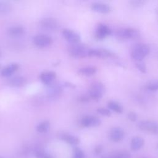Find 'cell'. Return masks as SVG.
Here are the masks:
<instances>
[{
	"instance_id": "6da1fadb",
	"label": "cell",
	"mask_w": 158,
	"mask_h": 158,
	"mask_svg": "<svg viewBox=\"0 0 158 158\" xmlns=\"http://www.w3.org/2000/svg\"><path fill=\"white\" fill-rule=\"evenodd\" d=\"M149 47L147 44L138 43L133 46L131 49L130 55L131 58L135 60V62L141 61L149 54Z\"/></svg>"
},
{
	"instance_id": "7a4b0ae2",
	"label": "cell",
	"mask_w": 158,
	"mask_h": 158,
	"mask_svg": "<svg viewBox=\"0 0 158 158\" xmlns=\"http://www.w3.org/2000/svg\"><path fill=\"white\" fill-rule=\"evenodd\" d=\"M89 50L90 48L86 44L80 43L70 44L68 47L69 53L75 58H85L88 57Z\"/></svg>"
},
{
	"instance_id": "3957f363",
	"label": "cell",
	"mask_w": 158,
	"mask_h": 158,
	"mask_svg": "<svg viewBox=\"0 0 158 158\" xmlns=\"http://www.w3.org/2000/svg\"><path fill=\"white\" fill-rule=\"evenodd\" d=\"M106 92V87L104 85L99 81H95L91 84L89 91L88 96L90 99L98 101L99 100L104 94Z\"/></svg>"
},
{
	"instance_id": "277c9868",
	"label": "cell",
	"mask_w": 158,
	"mask_h": 158,
	"mask_svg": "<svg viewBox=\"0 0 158 158\" xmlns=\"http://www.w3.org/2000/svg\"><path fill=\"white\" fill-rule=\"evenodd\" d=\"M138 128L142 131L153 135H158V122L154 120H141L138 123Z\"/></svg>"
},
{
	"instance_id": "5b68a950",
	"label": "cell",
	"mask_w": 158,
	"mask_h": 158,
	"mask_svg": "<svg viewBox=\"0 0 158 158\" xmlns=\"http://www.w3.org/2000/svg\"><path fill=\"white\" fill-rule=\"evenodd\" d=\"M39 25L42 29L48 31H56L60 28L59 22L53 17H46L41 19Z\"/></svg>"
},
{
	"instance_id": "8992f818",
	"label": "cell",
	"mask_w": 158,
	"mask_h": 158,
	"mask_svg": "<svg viewBox=\"0 0 158 158\" xmlns=\"http://www.w3.org/2000/svg\"><path fill=\"white\" fill-rule=\"evenodd\" d=\"M117 35L121 39H135L140 35L139 31L133 28H124L118 30Z\"/></svg>"
},
{
	"instance_id": "52a82bcc",
	"label": "cell",
	"mask_w": 158,
	"mask_h": 158,
	"mask_svg": "<svg viewBox=\"0 0 158 158\" xmlns=\"http://www.w3.org/2000/svg\"><path fill=\"white\" fill-rule=\"evenodd\" d=\"M80 124L82 127L86 128L97 127L101 124V120L96 116L88 115L82 117Z\"/></svg>"
},
{
	"instance_id": "ba28073f",
	"label": "cell",
	"mask_w": 158,
	"mask_h": 158,
	"mask_svg": "<svg viewBox=\"0 0 158 158\" xmlns=\"http://www.w3.org/2000/svg\"><path fill=\"white\" fill-rule=\"evenodd\" d=\"M115 54L110 50L103 48L90 49L88 57H96L101 59H107L114 57Z\"/></svg>"
},
{
	"instance_id": "9c48e42d",
	"label": "cell",
	"mask_w": 158,
	"mask_h": 158,
	"mask_svg": "<svg viewBox=\"0 0 158 158\" xmlns=\"http://www.w3.org/2000/svg\"><path fill=\"white\" fill-rule=\"evenodd\" d=\"M62 35L64 37V38L66 41L69 42L70 44L80 43L81 40L80 35L78 33L71 29H63L62 30Z\"/></svg>"
},
{
	"instance_id": "30bf717a",
	"label": "cell",
	"mask_w": 158,
	"mask_h": 158,
	"mask_svg": "<svg viewBox=\"0 0 158 158\" xmlns=\"http://www.w3.org/2000/svg\"><path fill=\"white\" fill-rule=\"evenodd\" d=\"M33 42L35 46L39 48H46L51 44L52 40L48 35L40 34L33 37Z\"/></svg>"
},
{
	"instance_id": "8fae6325",
	"label": "cell",
	"mask_w": 158,
	"mask_h": 158,
	"mask_svg": "<svg viewBox=\"0 0 158 158\" xmlns=\"http://www.w3.org/2000/svg\"><path fill=\"white\" fill-rule=\"evenodd\" d=\"M125 137L124 130L119 127L112 128L109 133V138L114 143H118L123 139Z\"/></svg>"
},
{
	"instance_id": "7c38bea8",
	"label": "cell",
	"mask_w": 158,
	"mask_h": 158,
	"mask_svg": "<svg viewBox=\"0 0 158 158\" xmlns=\"http://www.w3.org/2000/svg\"><path fill=\"white\" fill-rule=\"evenodd\" d=\"M112 33L110 28L104 23H99L96 28L95 36L98 40H103Z\"/></svg>"
},
{
	"instance_id": "4fadbf2b",
	"label": "cell",
	"mask_w": 158,
	"mask_h": 158,
	"mask_svg": "<svg viewBox=\"0 0 158 158\" xmlns=\"http://www.w3.org/2000/svg\"><path fill=\"white\" fill-rule=\"evenodd\" d=\"M58 137L60 140L71 146H77L80 143V139L77 136L69 133L61 132L59 134Z\"/></svg>"
},
{
	"instance_id": "5bb4252c",
	"label": "cell",
	"mask_w": 158,
	"mask_h": 158,
	"mask_svg": "<svg viewBox=\"0 0 158 158\" xmlns=\"http://www.w3.org/2000/svg\"><path fill=\"white\" fill-rule=\"evenodd\" d=\"M92 10L101 14H108L112 10L111 6L105 2H95L91 6Z\"/></svg>"
},
{
	"instance_id": "9a60e30c",
	"label": "cell",
	"mask_w": 158,
	"mask_h": 158,
	"mask_svg": "<svg viewBox=\"0 0 158 158\" xmlns=\"http://www.w3.org/2000/svg\"><path fill=\"white\" fill-rule=\"evenodd\" d=\"M56 78V73L54 71H45L42 72L40 75L41 81L46 85H50L52 84Z\"/></svg>"
},
{
	"instance_id": "2e32d148",
	"label": "cell",
	"mask_w": 158,
	"mask_h": 158,
	"mask_svg": "<svg viewBox=\"0 0 158 158\" xmlns=\"http://www.w3.org/2000/svg\"><path fill=\"white\" fill-rule=\"evenodd\" d=\"M19 68V64L18 63L13 62L6 67H4L2 70L1 74L4 77H9L12 76Z\"/></svg>"
},
{
	"instance_id": "e0dca14e",
	"label": "cell",
	"mask_w": 158,
	"mask_h": 158,
	"mask_svg": "<svg viewBox=\"0 0 158 158\" xmlns=\"http://www.w3.org/2000/svg\"><path fill=\"white\" fill-rule=\"evenodd\" d=\"M25 33V29L20 25L10 27L7 30L8 35L12 38H18L23 36Z\"/></svg>"
},
{
	"instance_id": "ac0fdd59",
	"label": "cell",
	"mask_w": 158,
	"mask_h": 158,
	"mask_svg": "<svg viewBox=\"0 0 158 158\" xmlns=\"http://www.w3.org/2000/svg\"><path fill=\"white\" fill-rule=\"evenodd\" d=\"M27 80L22 76H15L10 78L8 81V85L12 87H22L25 85Z\"/></svg>"
},
{
	"instance_id": "d6986e66",
	"label": "cell",
	"mask_w": 158,
	"mask_h": 158,
	"mask_svg": "<svg viewBox=\"0 0 158 158\" xmlns=\"http://www.w3.org/2000/svg\"><path fill=\"white\" fill-rule=\"evenodd\" d=\"M144 144V139L141 136H134L130 141V148L133 151L139 150Z\"/></svg>"
},
{
	"instance_id": "ffe728a7",
	"label": "cell",
	"mask_w": 158,
	"mask_h": 158,
	"mask_svg": "<svg viewBox=\"0 0 158 158\" xmlns=\"http://www.w3.org/2000/svg\"><path fill=\"white\" fill-rule=\"evenodd\" d=\"M78 73L86 77L94 75L97 72V68L94 66H86L79 69Z\"/></svg>"
},
{
	"instance_id": "44dd1931",
	"label": "cell",
	"mask_w": 158,
	"mask_h": 158,
	"mask_svg": "<svg viewBox=\"0 0 158 158\" xmlns=\"http://www.w3.org/2000/svg\"><path fill=\"white\" fill-rule=\"evenodd\" d=\"M107 107L110 110H112L117 114H121L123 112V108L122 106L115 101H109L107 103Z\"/></svg>"
},
{
	"instance_id": "7402d4cb",
	"label": "cell",
	"mask_w": 158,
	"mask_h": 158,
	"mask_svg": "<svg viewBox=\"0 0 158 158\" xmlns=\"http://www.w3.org/2000/svg\"><path fill=\"white\" fill-rule=\"evenodd\" d=\"M50 127V122L48 120H44L36 125V130L40 133H46L49 131Z\"/></svg>"
},
{
	"instance_id": "603a6c76",
	"label": "cell",
	"mask_w": 158,
	"mask_h": 158,
	"mask_svg": "<svg viewBox=\"0 0 158 158\" xmlns=\"http://www.w3.org/2000/svg\"><path fill=\"white\" fill-rule=\"evenodd\" d=\"M62 91V86L59 84H54V85H50L49 88V94L51 97L56 96L60 94Z\"/></svg>"
},
{
	"instance_id": "cb8c5ba5",
	"label": "cell",
	"mask_w": 158,
	"mask_h": 158,
	"mask_svg": "<svg viewBox=\"0 0 158 158\" xmlns=\"http://www.w3.org/2000/svg\"><path fill=\"white\" fill-rule=\"evenodd\" d=\"M34 155L36 158H54L52 154L41 148L36 149L35 150Z\"/></svg>"
},
{
	"instance_id": "d4e9b609",
	"label": "cell",
	"mask_w": 158,
	"mask_h": 158,
	"mask_svg": "<svg viewBox=\"0 0 158 158\" xmlns=\"http://www.w3.org/2000/svg\"><path fill=\"white\" fill-rule=\"evenodd\" d=\"M72 158H86V157L84 151L81 148L76 146L73 149Z\"/></svg>"
},
{
	"instance_id": "484cf974",
	"label": "cell",
	"mask_w": 158,
	"mask_h": 158,
	"mask_svg": "<svg viewBox=\"0 0 158 158\" xmlns=\"http://www.w3.org/2000/svg\"><path fill=\"white\" fill-rule=\"evenodd\" d=\"M146 88L151 91H158V80H151L146 84Z\"/></svg>"
},
{
	"instance_id": "4316f807",
	"label": "cell",
	"mask_w": 158,
	"mask_h": 158,
	"mask_svg": "<svg viewBox=\"0 0 158 158\" xmlns=\"http://www.w3.org/2000/svg\"><path fill=\"white\" fill-rule=\"evenodd\" d=\"M96 112L102 115V116H105V117H110L111 115V112L110 110L108 109V108H105V107H99L97 109Z\"/></svg>"
},
{
	"instance_id": "83f0119b",
	"label": "cell",
	"mask_w": 158,
	"mask_h": 158,
	"mask_svg": "<svg viewBox=\"0 0 158 158\" xmlns=\"http://www.w3.org/2000/svg\"><path fill=\"white\" fill-rule=\"evenodd\" d=\"M135 66L141 72L143 73H146V65L145 63L143 62V60L135 62Z\"/></svg>"
},
{
	"instance_id": "f1b7e54d",
	"label": "cell",
	"mask_w": 158,
	"mask_h": 158,
	"mask_svg": "<svg viewBox=\"0 0 158 158\" xmlns=\"http://www.w3.org/2000/svg\"><path fill=\"white\" fill-rule=\"evenodd\" d=\"M117 158H131V155L127 151H123L114 153Z\"/></svg>"
},
{
	"instance_id": "f546056e",
	"label": "cell",
	"mask_w": 158,
	"mask_h": 158,
	"mask_svg": "<svg viewBox=\"0 0 158 158\" xmlns=\"http://www.w3.org/2000/svg\"><path fill=\"white\" fill-rule=\"evenodd\" d=\"M127 118L131 122H135L137 120L138 115L135 112H130L127 114Z\"/></svg>"
},
{
	"instance_id": "4dcf8cb0",
	"label": "cell",
	"mask_w": 158,
	"mask_h": 158,
	"mask_svg": "<svg viewBox=\"0 0 158 158\" xmlns=\"http://www.w3.org/2000/svg\"><path fill=\"white\" fill-rule=\"evenodd\" d=\"M144 1H130V3L131 4V5H132L134 7H139L141 6H143L144 4Z\"/></svg>"
},
{
	"instance_id": "1f68e13d",
	"label": "cell",
	"mask_w": 158,
	"mask_h": 158,
	"mask_svg": "<svg viewBox=\"0 0 158 158\" xmlns=\"http://www.w3.org/2000/svg\"><path fill=\"white\" fill-rule=\"evenodd\" d=\"M103 151V147L102 145H97L95 146L94 149V154L96 155H99Z\"/></svg>"
},
{
	"instance_id": "d6a6232c",
	"label": "cell",
	"mask_w": 158,
	"mask_h": 158,
	"mask_svg": "<svg viewBox=\"0 0 158 158\" xmlns=\"http://www.w3.org/2000/svg\"><path fill=\"white\" fill-rule=\"evenodd\" d=\"M89 96H85V95H83V96H81L79 98V100L80 102H88L89 101Z\"/></svg>"
},
{
	"instance_id": "836d02e7",
	"label": "cell",
	"mask_w": 158,
	"mask_h": 158,
	"mask_svg": "<svg viewBox=\"0 0 158 158\" xmlns=\"http://www.w3.org/2000/svg\"><path fill=\"white\" fill-rule=\"evenodd\" d=\"M103 158H117V157H116L115 154H112V155H111V156H110L109 157H103Z\"/></svg>"
},
{
	"instance_id": "e575fe53",
	"label": "cell",
	"mask_w": 158,
	"mask_h": 158,
	"mask_svg": "<svg viewBox=\"0 0 158 158\" xmlns=\"http://www.w3.org/2000/svg\"><path fill=\"white\" fill-rule=\"evenodd\" d=\"M1 56H2V53H1V51H0V57H1Z\"/></svg>"
},
{
	"instance_id": "d590c367",
	"label": "cell",
	"mask_w": 158,
	"mask_h": 158,
	"mask_svg": "<svg viewBox=\"0 0 158 158\" xmlns=\"http://www.w3.org/2000/svg\"><path fill=\"white\" fill-rule=\"evenodd\" d=\"M1 4H2V2L0 1V7H1Z\"/></svg>"
},
{
	"instance_id": "8d00e7d4",
	"label": "cell",
	"mask_w": 158,
	"mask_h": 158,
	"mask_svg": "<svg viewBox=\"0 0 158 158\" xmlns=\"http://www.w3.org/2000/svg\"><path fill=\"white\" fill-rule=\"evenodd\" d=\"M0 158H4V157H2V156H0Z\"/></svg>"
},
{
	"instance_id": "74e56055",
	"label": "cell",
	"mask_w": 158,
	"mask_h": 158,
	"mask_svg": "<svg viewBox=\"0 0 158 158\" xmlns=\"http://www.w3.org/2000/svg\"><path fill=\"white\" fill-rule=\"evenodd\" d=\"M1 65L0 64V70H1Z\"/></svg>"
},
{
	"instance_id": "f35d334b",
	"label": "cell",
	"mask_w": 158,
	"mask_h": 158,
	"mask_svg": "<svg viewBox=\"0 0 158 158\" xmlns=\"http://www.w3.org/2000/svg\"><path fill=\"white\" fill-rule=\"evenodd\" d=\"M157 148H158V144H157Z\"/></svg>"
},
{
	"instance_id": "ab89813d",
	"label": "cell",
	"mask_w": 158,
	"mask_h": 158,
	"mask_svg": "<svg viewBox=\"0 0 158 158\" xmlns=\"http://www.w3.org/2000/svg\"><path fill=\"white\" fill-rule=\"evenodd\" d=\"M141 158H146V157H141Z\"/></svg>"
},
{
	"instance_id": "60d3db41",
	"label": "cell",
	"mask_w": 158,
	"mask_h": 158,
	"mask_svg": "<svg viewBox=\"0 0 158 158\" xmlns=\"http://www.w3.org/2000/svg\"><path fill=\"white\" fill-rule=\"evenodd\" d=\"M102 158H103V157H102Z\"/></svg>"
}]
</instances>
